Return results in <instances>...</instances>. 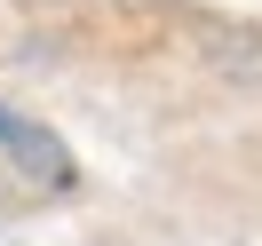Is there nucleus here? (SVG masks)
Here are the masks:
<instances>
[{"label": "nucleus", "mask_w": 262, "mask_h": 246, "mask_svg": "<svg viewBox=\"0 0 262 246\" xmlns=\"http://www.w3.org/2000/svg\"><path fill=\"white\" fill-rule=\"evenodd\" d=\"M0 151H8V159H16L32 183H48V191H64V183H72V159H64V143H56L48 127H32L24 111H8V103H0Z\"/></svg>", "instance_id": "1"}]
</instances>
